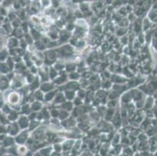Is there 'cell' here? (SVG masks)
<instances>
[]
</instances>
